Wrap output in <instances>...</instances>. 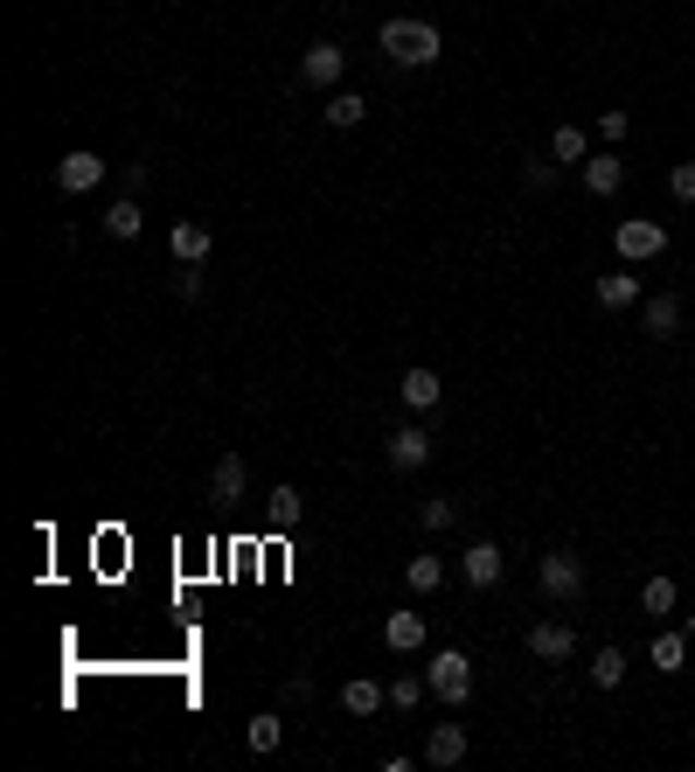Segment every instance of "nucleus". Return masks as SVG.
Here are the masks:
<instances>
[{
    "mask_svg": "<svg viewBox=\"0 0 695 772\" xmlns=\"http://www.w3.org/2000/svg\"><path fill=\"white\" fill-rule=\"evenodd\" d=\"M383 453H390V466H397V474H418V466H431V431H424V425H397Z\"/></svg>",
    "mask_w": 695,
    "mask_h": 772,
    "instance_id": "5",
    "label": "nucleus"
},
{
    "mask_svg": "<svg viewBox=\"0 0 695 772\" xmlns=\"http://www.w3.org/2000/svg\"><path fill=\"white\" fill-rule=\"evenodd\" d=\"M674 598H682V592H674V578H647V585H640V613L647 619H668Z\"/></svg>",
    "mask_w": 695,
    "mask_h": 772,
    "instance_id": "24",
    "label": "nucleus"
},
{
    "mask_svg": "<svg viewBox=\"0 0 695 772\" xmlns=\"http://www.w3.org/2000/svg\"><path fill=\"white\" fill-rule=\"evenodd\" d=\"M577 181H585L591 195H619V188H626V161H619V154H591L585 167H577Z\"/></svg>",
    "mask_w": 695,
    "mask_h": 772,
    "instance_id": "15",
    "label": "nucleus"
},
{
    "mask_svg": "<svg viewBox=\"0 0 695 772\" xmlns=\"http://www.w3.org/2000/svg\"><path fill=\"white\" fill-rule=\"evenodd\" d=\"M175 293H181V299H202V265H181V272H175Z\"/></svg>",
    "mask_w": 695,
    "mask_h": 772,
    "instance_id": "32",
    "label": "nucleus"
},
{
    "mask_svg": "<svg viewBox=\"0 0 695 772\" xmlns=\"http://www.w3.org/2000/svg\"><path fill=\"white\" fill-rule=\"evenodd\" d=\"M98 181H105V161L91 154V146H77V154L56 161V188H63V195H91Z\"/></svg>",
    "mask_w": 695,
    "mask_h": 772,
    "instance_id": "6",
    "label": "nucleus"
},
{
    "mask_svg": "<svg viewBox=\"0 0 695 772\" xmlns=\"http://www.w3.org/2000/svg\"><path fill=\"white\" fill-rule=\"evenodd\" d=\"M404 585L410 592H439L445 585V557H410L404 563Z\"/></svg>",
    "mask_w": 695,
    "mask_h": 772,
    "instance_id": "23",
    "label": "nucleus"
},
{
    "mask_svg": "<svg viewBox=\"0 0 695 772\" xmlns=\"http://www.w3.org/2000/svg\"><path fill=\"white\" fill-rule=\"evenodd\" d=\"M640 328L654 334V342H674V334H682V293H654L640 307Z\"/></svg>",
    "mask_w": 695,
    "mask_h": 772,
    "instance_id": "11",
    "label": "nucleus"
},
{
    "mask_svg": "<svg viewBox=\"0 0 695 772\" xmlns=\"http://www.w3.org/2000/svg\"><path fill=\"white\" fill-rule=\"evenodd\" d=\"M459 759H466V731H459V724H431L424 765H459Z\"/></svg>",
    "mask_w": 695,
    "mask_h": 772,
    "instance_id": "18",
    "label": "nucleus"
},
{
    "mask_svg": "<svg viewBox=\"0 0 695 772\" xmlns=\"http://www.w3.org/2000/svg\"><path fill=\"white\" fill-rule=\"evenodd\" d=\"M612 251L626 258V265H647V258H661L668 251V223H654V216H626L612 230Z\"/></svg>",
    "mask_w": 695,
    "mask_h": 772,
    "instance_id": "4",
    "label": "nucleus"
},
{
    "mask_svg": "<svg viewBox=\"0 0 695 772\" xmlns=\"http://www.w3.org/2000/svg\"><path fill=\"white\" fill-rule=\"evenodd\" d=\"M140 230H146V216H140V195H119V202L105 210V237H111V244H133Z\"/></svg>",
    "mask_w": 695,
    "mask_h": 772,
    "instance_id": "17",
    "label": "nucleus"
},
{
    "mask_svg": "<svg viewBox=\"0 0 695 772\" xmlns=\"http://www.w3.org/2000/svg\"><path fill=\"white\" fill-rule=\"evenodd\" d=\"M682 662H688V633H654V668L674 675Z\"/></svg>",
    "mask_w": 695,
    "mask_h": 772,
    "instance_id": "25",
    "label": "nucleus"
},
{
    "mask_svg": "<svg viewBox=\"0 0 695 772\" xmlns=\"http://www.w3.org/2000/svg\"><path fill=\"white\" fill-rule=\"evenodd\" d=\"M362 111H369V98H362V91H334V98L321 105V119L334 126V133H348V126H362Z\"/></svg>",
    "mask_w": 695,
    "mask_h": 772,
    "instance_id": "21",
    "label": "nucleus"
},
{
    "mask_svg": "<svg viewBox=\"0 0 695 772\" xmlns=\"http://www.w3.org/2000/svg\"><path fill=\"white\" fill-rule=\"evenodd\" d=\"M383 703H390V689H375L369 675H355V682H341V710H348V717H375Z\"/></svg>",
    "mask_w": 695,
    "mask_h": 772,
    "instance_id": "20",
    "label": "nucleus"
},
{
    "mask_svg": "<svg viewBox=\"0 0 695 772\" xmlns=\"http://www.w3.org/2000/svg\"><path fill=\"white\" fill-rule=\"evenodd\" d=\"M397 397H404V411H410V418H424V411H439V397H445V383H439V369H404V383H397Z\"/></svg>",
    "mask_w": 695,
    "mask_h": 772,
    "instance_id": "9",
    "label": "nucleus"
},
{
    "mask_svg": "<svg viewBox=\"0 0 695 772\" xmlns=\"http://www.w3.org/2000/svg\"><path fill=\"white\" fill-rule=\"evenodd\" d=\"M668 188H674V202H695V161H674Z\"/></svg>",
    "mask_w": 695,
    "mask_h": 772,
    "instance_id": "31",
    "label": "nucleus"
},
{
    "mask_svg": "<svg viewBox=\"0 0 695 772\" xmlns=\"http://www.w3.org/2000/svg\"><path fill=\"white\" fill-rule=\"evenodd\" d=\"M591 682H598V689H619V682H626V654H619V648H598V654H591Z\"/></svg>",
    "mask_w": 695,
    "mask_h": 772,
    "instance_id": "26",
    "label": "nucleus"
},
{
    "mask_svg": "<svg viewBox=\"0 0 695 772\" xmlns=\"http://www.w3.org/2000/svg\"><path fill=\"white\" fill-rule=\"evenodd\" d=\"M550 161H556V167H585V161H591L585 133H577V126H556V133H550Z\"/></svg>",
    "mask_w": 695,
    "mask_h": 772,
    "instance_id": "22",
    "label": "nucleus"
},
{
    "mask_svg": "<svg viewBox=\"0 0 695 772\" xmlns=\"http://www.w3.org/2000/svg\"><path fill=\"white\" fill-rule=\"evenodd\" d=\"M501 571H508V557H501V543H466V557H459V578L474 592L487 585H501Z\"/></svg>",
    "mask_w": 695,
    "mask_h": 772,
    "instance_id": "7",
    "label": "nucleus"
},
{
    "mask_svg": "<svg viewBox=\"0 0 695 772\" xmlns=\"http://www.w3.org/2000/svg\"><path fill=\"white\" fill-rule=\"evenodd\" d=\"M265 522H272V530H299V522H307V495H299L292 480H278L265 495Z\"/></svg>",
    "mask_w": 695,
    "mask_h": 772,
    "instance_id": "14",
    "label": "nucleus"
},
{
    "mask_svg": "<svg viewBox=\"0 0 695 772\" xmlns=\"http://www.w3.org/2000/svg\"><path fill=\"white\" fill-rule=\"evenodd\" d=\"M536 585H542L550 606H577V598H585V557H577V550L536 557Z\"/></svg>",
    "mask_w": 695,
    "mask_h": 772,
    "instance_id": "2",
    "label": "nucleus"
},
{
    "mask_svg": "<svg viewBox=\"0 0 695 772\" xmlns=\"http://www.w3.org/2000/svg\"><path fill=\"white\" fill-rule=\"evenodd\" d=\"M167 251H175V265H209V223H175Z\"/></svg>",
    "mask_w": 695,
    "mask_h": 772,
    "instance_id": "13",
    "label": "nucleus"
},
{
    "mask_svg": "<svg viewBox=\"0 0 695 772\" xmlns=\"http://www.w3.org/2000/svg\"><path fill=\"white\" fill-rule=\"evenodd\" d=\"M453 515H459L453 501H418V522H424L431 536H439V530H453Z\"/></svg>",
    "mask_w": 695,
    "mask_h": 772,
    "instance_id": "29",
    "label": "nucleus"
},
{
    "mask_svg": "<svg viewBox=\"0 0 695 772\" xmlns=\"http://www.w3.org/2000/svg\"><path fill=\"white\" fill-rule=\"evenodd\" d=\"M529 654H536V662H571L577 633L563 627V619H536V627H529Z\"/></svg>",
    "mask_w": 695,
    "mask_h": 772,
    "instance_id": "10",
    "label": "nucleus"
},
{
    "mask_svg": "<svg viewBox=\"0 0 695 772\" xmlns=\"http://www.w3.org/2000/svg\"><path fill=\"white\" fill-rule=\"evenodd\" d=\"M556 175H563V167H556V161H542V154L522 167V181H529V188H556Z\"/></svg>",
    "mask_w": 695,
    "mask_h": 772,
    "instance_id": "30",
    "label": "nucleus"
},
{
    "mask_svg": "<svg viewBox=\"0 0 695 772\" xmlns=\"http://www.w3.org/2000/svg\"><path fill=\"white\" fill-rule=\"evenodd\" d=\"M424 682H431V696H439L445 710H459L466 696H474V662H466L459 648H439V654H431V668H424Z\"/></svg>",
    "mask_w": 695,
    "mask_h": 772,
    "instance_id": "3",
    "label": "nucleus"
},
{
    "mask_svg": "<svg viewBox=\"0 0 695 772\" xmlns=\"http://www.w3.org/2000/svg\"><path fill=\"white\" fill-rule=\"evenodd\" d=\"M243 487H251V466H243V453H223L209 466V501H243Z\"/></svg>",
    "mask_w": 695,
    "mask_h": 772,
    "instance_id": "12",
    "label": "nucleus"
},
{
    "mask_svg": "<svg viewBox=\"0 0 695 772\" xmlns=\"http://www.w3.org/2000/svg\"><path fill=\"white\" fill-rule=\"evenodd\" d=\"M626 126H633L626 111H598V133H606V140H626Z\"/></svg>",
    "mask_w": 695,
    "mask_h": 772,
    "instance_id": "33",
    "label": "nucleus"
},
{
    "mask_svg": "<svg viewBox=\"0 0 695 772\" xmlns=\"http://www.w3.org/2000/svg\"><path fill=\"white\" fill-rule=\"evenodd\" d=\"M375 43H383V56L397 70H424V63H439V56H445V35L431 22H418V14H390Z\"/></svg>",
    "mask_w": 695,
    "mask_h": 772,
    "instance_id": "1",
    "label": "nucleus"
},
{
    "mask_svg": "<svg viewBox=\"0 0 695 772\" xmlns=\"http://www.w3.org/2000/svg\"><path fill=\"white\" fill-rule=\"evenodd\" d=\"M383 640H390L397 654H418V648H424V613H390V619H383Z\"/></svg>",
    "mask_w": 695,
    "mask_h": 772,
    "instance_id": "19",
    "label": "nucleus"
},
{
    "mask_svg": "<svg viewBox=\"0 0 695 772\" xmlns=\"http://www.w3.org/2000/svg\"><path fill=\"white\" fill-rule=\"evenodd\" d=\"M243 745H251L257 759H265V751H278V745H286V724H278V717H251V731H243Z\"/></svg>",
    "mask_w": 695,
    "mask_h": 772,
    "instance_id": "27",
    "label": "nucleus"
},
{
    "mask_svg": "<svg viewBox=\"0 0 695 772\" xmlns=\"http://www.w3.org/2000/svg\"><path fill=\"white\" fill-rule=\"evenodd\" d=\"M633 299H640V272H633V265H619V272L598 278V307H606V313H626Z\"/></svg>",
    "mask_w": 695,
    "mask_h": 772,
    "instance_id": "16",
    "label": "nucleus"
},
{
    "mask_svg": "<svg viewBox=\"0 0 695 772\" xmlns=\"http://www.w3.org/2000/svg\"><path fill=\"white\" fill-rule=\"evenodd\" d=\"M341 70H348L341 43H313L307 56H299V78H307V84H321V91H334V84H341Z\"/></svg>",
    "mask_w": 695,
    "mask_h": 772,
    "instance_id": "8",
    "label": "nucleus"
},
{
    "mask_svg": "<svg viewBox=\"0 0 695 772\" xmlns=\"http://www.w3.org/2000/svg\"><path fill=\"white\" fill-rule=\"evenodd\" d=\"M424 689H431L424 675H397V682H390V710H418V703H424Z\"/></svg>",
    "mask_w": 695,
    "mask_h": 772,
    "instance_id": "28",
    "label": "nucleus"
}]
</instances>
